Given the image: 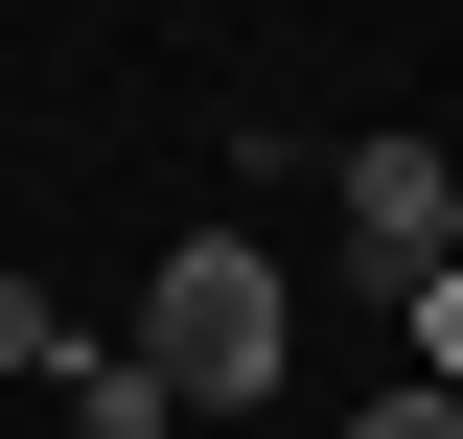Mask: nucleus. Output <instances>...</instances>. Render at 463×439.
<instances>
[{"mask_svg": "<svg viewBox=\"0 0 463 439\" xmlns=\"http://www.w3.org/2000/svg\"><path fill=\"white\" fill-rule=\"evenodd\" d=\"M139 370H163L185 416H255V393L301 370V277L255 255V231H185V255L139 277Z\"/></svg>", "mask_w": 463, "mask_h": 439, "instance_id": "1", "label": "nucleus"}, {"mask_svg": "<svg viewBox=\"0 0 463 439\" xmlns=\"http://www.w3.org/2000/svg\"><path fill=\"white\" fill-rule=\"evenodd\" d=\"M325 209H347V255L417 301V277H440V231H463V163H440V139H347V163H325Z\"/></svg>", "mask_w": 463, "mask_h": 439, "instance_id": "2", "label": "nucleus"}, {"mask_svg": "<svg viewBox=\"0 0 463 439\" xmlns=\"http://www.w3.org/2000/svg\"><path fill=\"white\" fill-rule=\"evenodd\" d=\"M70 416H93V439H185V393L139 370V347H93V370H70Z\"/></svg>", "mask_w": 463, "mask_h": 439, "instance_id": "3", "label": "nucleus"}, {"mask_svg": "<svg viewBox=\"0 0 463 439\" xmlns=\"http://www.w3.org/2000/svg\"><path fill=\"white\" fill-rule=\"evenodd\" d=\"M0 370H93V347H70V301H47V277H0Z\"/></svg>", "mask_w": 463, "mask_h": 439, "instance_id": "4", "label": "nucleus"}, {"mask_svg": "<svg viewBox=\"0 0 463 439\" xmlns=\"http://www.w3.org/2000/svg\"><path fill=\"white\" fill-rule=\"evenodd\" d=\"M394 324H417V393H463V255H440V277H417Z\"/></svg>", "mask_w": 463, "mask_h": 439, "instance_id": "5", "label": "nucleus"}, {"mask_svg": "<svg viewBox=\"0 0 463 439\" xmlns=\"http://www.w3.org/2000/svg\"><path fill=\"white\" fill-rule=\"evenodd\" d=\"M347 439H463V393H417V370H394V393H371Z\"/></svg>", "mask_w": 463, "mask_h": 439, "instance_id": "6", "label": "nucleus"}, {"mask_svg": "<svg viewBox=\"0 0 463 439\" xmlns=\"http://www.w3.org/2000/svg\"><path fill=\"white\" fill-rule=\"evenodd\" d=\"M440 255H463V231H440Z\"/></svg>", "mask_w": 463, "mask_h": 439, "instance_id": "7", "label": "nucleus"}]
</instances>
